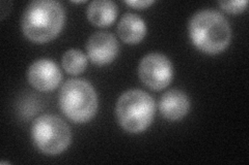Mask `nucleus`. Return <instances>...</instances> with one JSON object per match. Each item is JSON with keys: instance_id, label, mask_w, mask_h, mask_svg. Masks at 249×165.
Returning a JSON list of instances; mask_svg holds the SVG:
<instances>
[{"instance_id": "obj_1", "label": "nucleus", "mask_w": 249, "mask_h": 165, "mask_svg": "<svg viewBox=\"0 0 249 165\" xmlns=\"http://www.w3.org/2000/svg\"><path fill=\"white\" fill-rule=\"evenodd\" d=\"M65 10L54 0H35L28 3L21 18V28L29 41L46 44L55 38L65 24Z\"/></svg>"}, {"instance_id": "obj_2", "label": "nucleus", "mask_w": 249, "mask_h": 165, "mask_svg": "<svg viewBox=\"0 0 249 165\" xmlns=\"http://www.w3.org/2000/svg\"><path fill=\"white\" fill-rule=\"evenodd\" d=\"M188 32L194 46L209 55L225 51L231 39L228 19L214 10H201L194 14L189 21Z\"/></svg>"}, {"instance_id": "obj_3", "label": "nucleus", "mask_w": 249, "mask_h": 165, "mask_svg": "<svg viewBox=\"0 0 249 165\" xmlns=\"http://www.w3.org/2000/svg\"><path fill=\"white\" fill-rule=\"evenodd\" d=\"M155 112L154 98L140 89H131L123 93L115 106V115L120 126L133 135L147 129L153 122Z\"/></svg>"}, {"instance_id": "obj_4", "label": "nucleus", "mask_w": 249, "mask_h": 165, "mask_svg": "<svg viewBox=\"0 0 249 165\" xmlns=\"http://www.w3.org/2000/svg\"><path fill=\"white\" fill-rule=\"evenodd\" d=\"M58 102L61 112L75 123H87L98 112L95 88L82 78H71L62 85Z\"/></svg>"}, {"instance_id": "obj_5", "label": "nucleus", "mask_w": 249, "mask_h": 165, "mask_svg": "<svg viewBox=\"0 0 249 165\" xmlns=\"http://www.w3.org/2000/svg\"><path fill=\"white\" fill-rule=\"evenodd\" d=\"M31 139L38 151L46 155H58L71 144L72 133L69 125L59 117L45 114L31 125Z\"/></svg>"}, {"instance_id": "obj_6", "label": "nucleus", "mask_w": 249, "mask_h": 165, "mask_svg": "<svg viewBox=\"0 0 249 165\" xmlns=\"http://www.w3.org/2000/svg\"><path fill=\"white\" fill-rule=\"evenodd\" d=\"M138 75L147 88L160 91L173 81L174 67L165 55L150 53L139 62Z\"/></svg>"}, {"instance_id": "obj_7", "label": "nucleus", "mask_w": 249, "mask_h": 165, "mask_svg": "<svg viewBox=\"0 0 249 165\" xmlns=\"http://www.w3.org/2000/svg\"><path fill=\"white\" fill-rule=\"evenodd\" d=\"M27 78L29 84L37 91L50 92L58 87L62 75L52 60L38 59L29 66Z\"/></svg>"}, {"instance_id": "obj_8", "label": "nucleus", "mask_w": 249, "mask_h": 165, "mask_svg": "<svg viewBox=\"0 0 249 165\" xmlns=\"http://www.w3.org/2000/svg\"><path fill=\"white\" fill-rule=\"evenodd\" d=\"M119 42L116 37L106 32L98 31L89 38L87 51L89 60L93 64L103 66L111 63L119 54Z\"/></svg>"}, {"instance_id": "obj_9", "label": "nucleus", "mask_w": 249, "mask_h": 165, "mask_svg": "<svg viewBox=\"0 0 249 165\" xmlns=\"http://www.w3.org/2000/svg\"><path fill=\"white\" fill-rule=\"evenodd\" d=\"M190 100L187 94L174 89L164 93L159 101V111L168 121H178L188 114Z\"/></svg>"}, {"instance_id": "obj_10", "label": "nucleus", "mask_w": 249, "mask_h": 165, "mask_svg": "<svg viewBox=\"0 0 249 165\" xmlns=\"http://www.w3.org/2000/svg\"><path fill=\"white\" fill-rule=\"evenodd\" d=\"M118 34L126 44H139L146 34L145 22L136 14H124L118 24Z\"/></svg>"}, {"instance_id": "obj_11", "label": "nucleus", "mask_w": 249, "mask_h": 165, "mask_svg": "<svg viewBox=\"0 0 249 165\" xmlns=\"http://www.w3.org/2000/svg\"><path fill=\"white\" fill-rule=\"evenodd\" d=\"M89 21L97 27L110 26L118 15V6L110 0H95L87 10Z\"/></svg>"}, {"instance_id": "obj_12", "label": "nucleus", "mask_w": 249, "mask_h": 165, "mask_svg": "<svg viewBox=\"0 0 249 165\" xmlns=\"http://www.w3.org/2000/svg\"><path fill=\"white\" fill-rule=\"evenodd\" d=\"M61 64L69 75H77L82 74L88 66V58L77 49L68 50L61 58Z\"/></svg>"}, {"instance_id": "obj_13", "label": "nucleus", "mask_w": 249, "mask_h": 165, "mask_svg": "<svg viewBox=\"0 0 249 165\" xmlns=\"http://www.w3.org/2000/svg\"><path fill=\"white\" fill-rule=\"evenodd\" d=\"M221 9L229 14H240L246 10L248 1L246 0H233V1H219Z\"/></svg>"}, {"instance_id": "obj_14", "label": "nucleus", "mask_w": 249, "mask_h": 165, "mask_svg": "<svg viewBox=\"0 0 249 165\" xmlns=\"http://www.w3.org/2000/svg\"><path fill=\"white\" fill-rule=\"evenodd\" d=\"M154 0H127L124 3L137 10H142L154 3Z\"/></svg>"}]
</instances>
